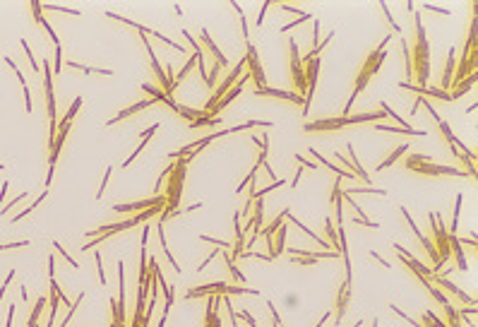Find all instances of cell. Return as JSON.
<instances>
[{
	"label": "cell",
	"instance_id": "1",
	"mask_svg": "<svg viewBox=\"0 0 478 327\" xmlns=\"http://www.w3.org/2000/svg\"><path fill=\"white\" fill-rule=\"evenodd\" d=\"M390 39H392V34H385V39H382L380 44H377L368 55H365V60L360 63L358 72H356V77H353V89H351V97H348L346 106H344V111H341V116H351V109H353L356 99L365 92V87L370 85V79L377 75V72H380V67L385 65V60H387V44H390Z\"/></svg>",
	"mask_w": 478,
	"mask_h": 327
},
{
	"label": "cell",
	"instance_id": "2",
	"mask_svg": "<svg viewBox=\"0 0 478 327\" xmlns=\"http://www.w3.org/2000/svg\"><path fill=\"white\" fill-rule=\"evenodd\" d=\"M413 29H416V39H413V48H409L411 79H416V87H428V79H430V41H428L423 17L416 10H413Z\"/></svg>",
	"mask_w": 478,
	"mask_h": 327
},
{
	"label": "cell",
	"instance_id": "3",
	"mask_svg": "<svg viewBox=\"0 0 478 327\" xmlns=\"http://www.w3.org/2000/svg\"><path fill=\"white\" fill-rule=\"evenodd\" d=\"M190 161H193L190 156L175 159L173 166H171V171H168V176H166V181H163V186H166V193H163L166 207H163L161 214L156 217L159 224H163L166 219H173L175 212L180 209V197H183V186H185V178H187V164Z\"/></svg>",
	"mask_w": 478,
	"mask_h": 327
},
{
	"label": "cell",
	"instance_id": "4",
	"mask_svg": "<svg viewBox=\"0 0 478 327\" xmlns=\"http://www.w3.org/2000/svg\"><path fill=\"white\" fill-rule=\"evenodd\" d=\"M387 118L382 111H363L356 116H334V118H317V120H305L303 130L305 132H334L341 130L346 125H360V123H377V120Z\"/></svg>",
	"mask_w": 478,
	"mask_h": 327
},
{
	"label": "cell",
	"instance_id": "5",
	"mask_svg": "<svg viewBox=\"0 0 478 327\" xmlns=\"http://www.w3.org/2000/svg\"><path fill=\"white\" fill-rule=\"evenodd\" d=\"M406 169L413 171V174H423V176H456V178H468V174L464 169L435 164L430 154H409V156H406Z\"/></svg>",
	"mask_w": 478,
	"mask_h": 327
},
{
	"label": "cell",
	"instance_id": "6",
	"mask_svg": "<svg viewBox=\"0 0 478 327\" xmlns=\"http://www.w3.org/2000/svg\"><path fill=\"white\" fill-rule=\"evenodd\" d=\"M238 294H250V296H260L257 289H248L243 284H228V282H209L202 286H193L185 291V298H202V296H238Z\"/></svg>",
	"mask_w": 478,
	"mask_h": 327
},
{
	"label": "cell",
	"instance_id": "7",
	"mask_svg": "<svg viewBox=\"0 0 478 327\" xmlns=\"http://www.w3.org/2000/svg\"><path fill=\"white\" fill-rule=\"evenodd\" d=\"M430 219V233H433V246H435V253H437V260H440V267L449 260V233H447V226L442 217L437 212H430L428 214Z\"/></svg>",
	"mask_w": 478,
	"mask_h": 327
},
{
	"label": "cell",
	"instance_id": "8",
	"mask_svg": "<svg viewBox=\"0 0 478 327\" xmlns=\"http://www.w3.org/2000/svg\"><path fill=\"white\" fill-rule=\"evenodd\" d=\"M243 72H245V60L240 58L238 63H236L233 67H231V72H228V75L224 77V79H221V82L217 85V89L212 92V97L207 99V104L202 106V111H212V109H214V106H217L219 101L224 99V94H226L228 89H231V87H233V85H236V82L240 79V75H243Z\"/></svg>",
	"mask_w": 478,
	"mask_h": 327
},
{
	"label": "cell",
	"instance_id": "9",
	"mask_svg": "<svg viewBox=\"0 0 478 327\" xmlns=\"http://www.w3.org/2000/svg\"><path fill=\"white\" fill-rule=\"evenodd\" d=\"M243 60H245V72L255 82V89H264L267 87V75H264V67H262L260 53H257V46L245 44V53H243Z\"/></svg>",
	"mask_w": 478,
	"mask_h": 327
},
{
	"label": "cell",
	"instance_id": "10",
	"mask_svg": "<svg viewBox=\"0 0 478 327\" xmlns=\"http://www.w3.org/2000/svg\"><path fill=\"white\" fill-rule=\"evenodd\" d=\"M106 17H109V20H116V22H120V24H128V27H132L135 32L144 34V36H154V39H159L161 44H166V46H173V51H178V53H183V55H185V48H183V46H180V44H175L173 39H168L166 34L156 32L154 27H144V24L135 22V20H130V17H123V15H116V12H106Z\"/></svg>",
	"mask_w": 478,
	"mask_h": 327
},
{
	"label": "cell",
	"instance_id": "11",
	"mask_svg": "<svg viewBox=\"0 0 478 327\" xmlns=\"http://www.w3.org/2000/svg\"><path fill=\"white\" fill-rule=\"evenodd\" d=\"M289 70H291V77H294L296 85V94L298 97H305V89H308V82H305V72H303V60H301V53H298V44L296 39H289Z\"/></svg>",
	"mask_w": 478,
	"mask_h": 327
},
{
	"label": "cell",
	"instance_id": "12",
	"mask_svg": "<svg viewBox=\"0 0 478 327\" xmlns=\"http://www.w3.org/2000/svg\"><path fill=\"white\" fill-rule=\"evenodd\" d=\"M351 294H353V289H351V284L341 282L337 289V298H334V308H332V315H334V322H341L344 320V315L348 313V305H351Z\"/></svg>",
	"mask_w": 478,
	"mask_h": 327
},
{
	"label": "cell",
	"instance_id": "13",
	"mask_svg": "<svg viewBox=\"0 0 478 327\" xmlns=\"http://www.w3.org/2000/svg\"><path fill=\"white\" fill-rule=\"evenodd\" d=\"M149 207H166V197L163 193L154 197H147V200H137V202H123V205H113L111 212H142V209Z\"/></svg>",
	"mask_w": 478,
	"mask_h": 327
},
{
	"label": "cell",
	"instance_id": "14",
	"mask_svg": "<svg viewBox=\"0 0 478 327\" xmlns=\"http://www.w3.org/2000/svg\"><path fill=\"white\" fill-rule=\"evenodd\" d=\"M248 79H250V77H248V72H243L238 82H236V85H233V87H231L226 94H224V99H221V101H219V104H217V106H214L212 111H207V113H212V116H219V113L226 109L228 104H233V101H236V99L243 94V87H245V82H248Z\"/></svg>",
	"mask_w": 478,
	"mask_h": 327
},
{
	"label": "cell",
	"instance_id": "15",
	"mask_svg": "<svg viewBox=\"0 0 478 327\" xmlns=\"http://www.w3.org/2000/svg\"><path fill=\"white\" fill-rule=\"evenodd\" d=\"M430 284H435V286H440V289H447L452 296H456V298H461L464 303H468V305H476V298L473 296H468L466 291H461L456 284H452L449 279H447V274H433L430 279H428Z\"/></svg>",
	"mask_w": 478,
	"mask_h": 327
},
{
	"label": "cell",
	"instance_id": "16",
	"mask_svg": "<svg viewBox=\"0 0 478 327\" xmlns=\"http://www.w3.org/2000/svg\"><path fill=\"white\" fill-rule=\"evenodd\" d=\"M200 41H202V46H205L207 51L212 53V63H217L219 67H226L228 65V58L224 55V51L214 44V39H212V34H209V29H207V27H202V32H200Z\"/></svg>",
	"mask_w": 478,
	"mask_h": 327
},
{
	"label": "cell",
	"instance_id": "17",
	"mask_svg": "<svg viewBox=\"0 0 478 327\" xmlns=\"http://www.w3.org/2000/svg\"><path fill=\"white\" fill-rule=\"evenodd\" d=\"M255 97H274V99H281V101H291L296 106L303 109V97H298L296 92H286V89H274V87H264V89H255L252 92Z\"/></svg>",
	"mask_w": 478,
	"mask_h": 327
},
{
	"label": "cell",
	"instance_id": "18",
	"mask_svg": "<svg viewBox=\"0 0 478 327\" xmlns=\"http://www.w3.org/2000/svg\"><path fill=\"white\" fill-rule=\"evenodd\" d=\"M159 128H161V123H154V125H149V128H147V130H144V132H140L142 142H140V144H137V147H135V152H132L130 156L125 159V161L120 164V169H128V166H130V164L135 161V159H137V156H140V154L144 152V149H147V144H149V140H152L154 135H156V130H159Z\"/></svg>",
	"mask_w": 478,
	"mask_h": 327
},
{
	"label": "cell",
	"instance_id": "19",
	"mask_svg": "<svg viewBox=\"0 0 478 327\" xmlns=\"http://www.w3.org/2000/svg\"><path fill=\"white\" fill-rule=\"evenodd\" d=\"M156 101L154 99H142V101H137V104H132V106H128V109H123V111H118L113 118H109L106 120V125H116V123H120V120H125V118H130V116H135V113H140V111H144V109H149V106H154Z\"/></svg>",
	"mask_w": 478,
	"mask_h": 327
},
{
	"label": "cell",
	"instance_id": "20",
	"mask_svg": "<svg viewBox=\"0 0 478 327\" xmlns=\"http://www.w3.org/2000/svg\"><path fill=\"white\" fill-rule=\"evenodd\" d=\"M454 67H456V46H449V51H447V58H445V70H442V82H440V87H437V89L447 92V89L452 87Z\"/></svg>",
	"mask_w": 478,
	"mask_h": 327
},
{
	"label": "cell",
	"instance_id": "21",
	"mask_svg": "<svg viewBox=\"0 0 478 327\" xmlns=\"http://www.w3.org/2000/svg\"><path fill=\"white\" fill-rule=\"evenodd\" d=\"M449 255H454L456 270H459V272H466L468 262H466V255H464V246L459 243V236H449Z\"/></svg>",
	"mask_w": 478,
	"mask_h": 327
},
{
	"label": "cell",
	"instance_id": "22",
	"mask_svg": "<svg viewBox=\"0 0 478 327\" xmlns=\"http://www.w3.org/2000/svg\"><path fill=\"white\" fill-rule=\"evenodd\" d=\"M406 152H409V142H404V144H397V147L392 149V154H387V156H385V159L377 164V171H385V169L394 166V164L399 161L402 156H406Z\"/></svg>",
	"mask_w": 478,
	"mask_h": 327
},
{
	"label": "cell",
	"instance_id": "23",
	"mask_svg": "<svg viewBox=\"0 0 478 327\" xmlns=\"http://www.w3.org/2000/svg\"><path fill=\"white\" fill-rule=\"evenodd\" d=\"M156 238H159V243H161V251H163V255H166V260L171 262V267H173L175 272H183V270H180V265H178V260L173 258L171 248H168V243H166V231H163V224H159V221H156Z\"/></svg>",
	"mask_w": 478,
	"mask_h": 327
},
{
	"label": "cell",
	"instance_id": "24",
	"mask_svg": "<svg viewBox=\"0 0 478 327\" xmlns=\"http://www.w3.org/2000/svg\"><path fill=\"white\" fill-rule=\"evenodd\" d=\"M286 236H289V226H286V224H281V226H279V231L272 236V243H274L272 258H274V260H276L279 255H283V253H286Z\"/></svg>",
	"mask_w": 478,
	"mask_h": 327
},
{
	"label": "cell",
	"instance_id": "25",
	"mask_svg": "<svg viewBox=\"0 0 478 327\" xmlns=\"http://www.w3.org/2000/svg\"><path fill=\"white\" fill-rule=\"evenodd\" d=\"M375 130L380 132H399V135H411V137H425L428 130H416V128H399V125H385V123H377Z\"/></svg>",
	"mask_w": 478,
	"mask_h": 327
},
{
	"label": "cell",
	"instance_id": "26",
	"mask_svg": "<svg viewBox=\"0 0 478 327\" xmlns=\"http://www.w3.org/2000/svg\"><path fill=\"white\" fill-rule=\"evenodd\" d=\"M221 258H224V262H226L228 274H231V277H233V279H236L238 284H243V286H245V284H248V277H245V274H243L238 267H236V260L231 258V253H228V251H221Z\"/></svg>",
	"mask_w": 478,
	"mask_h": 327
},
{
	"label": "cell",
	"instance_id": "27",
	"mask_svg": "<svg viewBox=\"0 0 478 327\" xmlns=\"http://www.w3.org/2000/svg\"><path fill=\"white\" fill-rule=\"evenodd\" d=\"M416 279L423 284V289H425V291H428L430 296H433V298H435V301H437L440 305H449V298H447V294L442 291V289H437V286H435V284H430L428 279H425V277H416Z\"/></svg>",
	"mask_w": 478,
	"mask_h": 327
},
{
	"label": "cell",
	"instance_id": "28",
	"mask_svg": "<svg viewBox=\"0 0 478 327\" xmlns=\"http://www.w3.org/2000/svg\"><path fill=\"white\" fill-rule=\"evenodd\" d=\"M67 65L79 70V72H84V75H104V77L113 75L111 67H91V65H84V63H77V60H67Z\"/></svg>",
	"mask_w": 478,
	"mask_h": 327
},
{
	"label": "cell",
	"instance_id": "29",
	"mask_svg": "<svg viewBox=\"0 0 478 327\" xmlns=\"http://www.w3.org/2000/svg\"><path fill=\"white\" fill-rule=\"evenodd\" d=\"M461 205H464V193H459L454 200V209H452V226L447 229V233L449 236H456V231H459V217H461Z\"/></svg>",
	"mask_w": 478,
	"mask_h": 327
},
{
	"label": "cell",
	"instance_id": "30",
	"mask_svg": "<svg viewBox=\"0 0 478 327\" xmlns=\"http://www.w3.org/2000/svg\"><path fill=\"white\" fill-rule=\"evenodd\" d=\"M308 152L313 154V156H315V159H317V161H320V164H322V166H327V169H332V171L337 174V178H356V176H353V174H346V171H341L339 166H334V164H329V161H327V159H325V154H320V152H317V149H315V147H310Z\"/></svg>",
	"mask_w": 478,
	"mask_h": 327
},
{
	"label": "cell",
	"instance_id": "31",
	"mask_svg": "<svg viewBox=\"0 0 478 327\" xmlns=\"http://www.w3.org/2000/svg\"><path fill=\"white\" fill-rule=\"evenodd\" d=\"M221 120H224L221 116H212V113L202 111V116H200L197 120H193V123H190V128H207V125H209V128H214V125H221Z\"/></svg>",
	"mask_w": 478,
	"mask_h": 327
},
{
	"label": "cell",
	"instance_id": "32",
	"mask_svg": "<svg viewBox=\"0 0 478 327\" xmlns=\"http://www.w3.org/2000/svg\"><path fill=\"white\" fill-rule=\"evenodd\" d=\"M193 67H197V58H187V60H185V65L180 67V72H178V75H175V79H173V92L183 85L185 79H187V75L193 72Z\"/></svg>",
	"mask_w": 478,
	"mask_h": 327
},
{
	"label": "cell",
	"instance_id": "33",
	"mask_svg": "<svg viewBox=\"0 0 478 327\" xmlns=\"http://www.w3.org/2000/svg\"><path fill=\"white\" fill-rule=\"evenodd\" d=\"M231 8L238 12V17H240V32H243V41H245V44H250V27H248V17H245V10L240 8L236 0H231Z\"/></svg>",
	"mask_w": 478,
	"mask_h": 327
},
{
	"label": "cell",
	"instance_id": "34",
	"mask_svg": "<svg viewBox=\"0 0 478 327\" xmlns=\"http://www.w3.org/2000/svg\"><path fill=\"white\" fill-rule=\"evenodd\" d=\"M325 231H327V243H329V248L332 251L339 253V238H337V226H334V221L329 217H325Z\"/></svg>",
	"mask_w": 478,
	"mask_h": 327
},
{
	"label": "cell",
	"instance_id": "35",
	"mask_svg": "<svg viewBox=\"0 0 478 327\" xmlns=\"http://www.w3.org/2000/svg\"><path fill=\"white\" fill-rule=\"evenodd\" d=\"M283 221H286V217H283V212H281V214H279V217H276V219H272V221H269L267 226H262L260 236H264V238H272L274 233L279 231V226H281Z\"/></svg>",
	"mask_w": 478,
	"mask_h": 327
},
{
	"label": "cell",
	"instance_id": "36",
	"mask_svg": "<svg viewBox=\"0 0 478 327\" xmlns=\"http://www.w3.org/2000/svg\"><path fill=\"white\" fill-rule=\"evenodd\" d=\"M46 197H48V190H44V193H41V195L36 197V200H34V202H32V205H29V207H27V209H24V212H20V214H15V217H12V224H17V221H20V219H24V217H29V214H32L34 209H36V207H39V205H41V202H44Z\"/></svg>",
	"mask_w": 478,
	"mask_h": 327
},
{
	"label": "cell",
	"instance_id": "37",
	"mask_svg": "<svg viewBox=\"0 0 478 327\" xmlns=\"http://www.w3.org/2000/svg\"><path fill=\"white\" fill-rule=\"evenodd\" d=\"M15 75H17V79H20V85H22V89H24V104H27V113H32V111H34V101H32V92H29V85H27V77L22 75V70H17Z\"/></svg>",
	"mask_w": 478,
	"mask_h": 327
},
{
	"label": "cell",
	"instance_id": "38",
	"mask_svg": "<svg viewBox=\"0 0 478 327\" xmlns=\"http://www.w3.org/2000/svg\"><path fill=\"white\" fill-rule=\"evenodd\" d=\"M308 20H315V17H313V12H305V15H301V17H296L294 22H289V24H283V27H279V34H289L291 29H296V27L305 24Z\"/></svg>",
	"mask_w": 478,
	"mask_h": 327
},
{
	"label": "cell",
	"instance_id": "39",
	"mask_svg": "<svg viewBox=\"0 0 478 327\" xmlns=\"http://www.w3.org/2000/svg\"><path fill=\"white\" fill-rule=\"evenodd\" d=\"M380 10H382V15H385V20L390 22V29H392V34H397V36H402L404 34V29L397 24V20H392V12H390V8L385 5V3H380Z\"/></svg>",
	"mask_w": 478,
	"mask_h": 327
},
{
	"label": "cell",
	"instance_id": "40",
	"mask_svg": "<svg viewBox=\"0 0 478 327\" xmlns=\"http://www.w3.org/2000/svg\"><path fill=\"white\" fill-rule=\"evenodd\" d=\"M84 296H87V291H79L77 301H75V303H70V308H67V315H65V320L60 322V327H67V325H70V320H72V315H75V310L79 308V303L84 301Z\"/></svg>",
	"mask_w": 478,
	"mask_h": 327
},
{
	"label": "cell",
	"instance_id": "41",
	"mask_svg": "<svg viewBox=\"0 0 478 327\" xmlns=\"http://www.w3.org/2000/svg\"><path fill=\"white\" fill-rule=\"evenodd\" d=\"M94 262H97V274H99V282H101V286H106L109 284V279H106V270H104V258H101V253H94Z\"/></svg>",
	"mask_w": 478,
	"mask_h": 327
},
{
	"label": "cell",
	"instance_id": "42",
	"mask_svg": "<svg viewBox=\"0 0 478 327\" xmlns=\"http://www.w3.org/2000/svg\"><path fill=\"white\" fill-rule=\"evenodd\" d=\"M20 46L24 48V55H27V60H29V65H32L34 72H39V63H36V58H34L32 48H29V44H27V39H20Z\"/></svg>",
	"mask_w": 478,
	"mask_h": 327
},
{
	"label": "cell",
	"instance_id": "43",
	"mask_svg": "<svg viewBox=\"0 0 478 327\" xmlns=\"http://www.w3.org/2000/svg\"><path fill=\"white\" fill-rule=\"evenodd\" d=\"M390 310H392V313H397L399 317H404V320H406V322H409L411 327H423L421 322H418V320H413V317L409 315V313H404V310L399 308V305H394V303H392V305H390Z\"/></svg>",
	"mask_w": 478,
	"mask_h": 327
},
{
	"label": "cell",
	"instance_id": "44",
	"mask_svg": "<svg viewBox=\"0 0 478 327\" xmlns=\"http://www.w3.org/2000/svg\"><path fill=\"white\" fill-rule=\"evenodd\" d=\"M200 240H205V243H212L214 248H224V251H231V240H219V238H212V236H200Z\"/></svg>",
	"mask_w": 478,
	"mask_h": 327
},
{
	"label": "cell",
	"instance_id": "45",
	"mask_svg": "<svg viewBox=\"0 0 478 327\" xmlns=\"http://www.w3.org/2000/svg\"><path fill=\"white\" fill-rule=\"evenodd\" d=\"M111 174H113V166H106V174H104V181H101V186H99L97 200H101V197H104V193H106V188H109V181H111Z\"/></svg>",
	"mask_w": 478,
	"mask_h": 327
},
{
	"label": "cell",
	"instance_id": "46",
	"mask_svg": "<svg viewBox=\"0 0 478 327\" xmlns=\"http://www.w3.org/2000/svg\"><path fill=\"white\" fill-rule=\"evenodd\" d=\"M236 315H238V322L243 320V322H245L248 327H257V320H255V315H252L250 310H238Z\"/></svg>",
	"mask_w": 478,
	"mask_h": 327
},
{
	"label": "cell",
	"instance_id": "47",
	"mask_svg": "<svg viewBox=\"0 0 478 327\" xmlns=\"http://www.w3.org/2000/svg\"><path fill=\"white\" fill-rule=\"evenodd\" d=\"M53 251H55V253H60V255H63V258L67 260V265H70V267H75V270H77V260H72V258H70V253H67L65 248H63V246L58 243V240H53Z\"/></svg>",
	"mask_w": 478,
	"mask_h": 327
},
{
	"label": "cell",
	"instance_id": "48",
	"mask_svg": "<svg viewBox=\"0 0 478 327\" xmlns=\"http://www.w3.org/2000/svg\"><path fill=\"white\" fill-rule=\"evenodd\" d=\"M320 20H313V48L310 51H317L320 48Z\"/></svg>",
	"mask_w": 478,
	"mask_h": 327
},
{
	"label": "cell",
	"instance_id": "49",
	"mask_svg": "<svg viewBox=\"0 0 478 327\" xmlns=\"http://www.w3.org/2000/svg\"><path fill=\"white\" fill-rule=\"evenodd\" d=\"M353 221L360 224V226H368V229H380V224L372 221V219H368V217H353Z\"/></svg>",
	"mask_w": 478,
	"mask_h": 327
},
{
	"label": "cell",
	"instance_id": "50",
	"mask_svg": "<svg viewBox=\"0 0 478 327\" xmlns=\"http://www.w3.org/2000/svg\"><path fill=\"white\" fill-rule=\"evenodd\" d=\"M29 240H12V243H0V251H12V248H24Z\"/></svg>",
	"mask_w": 478,
	"mask_h": 327
},
{
	"label": "cell",
	"instance_id": "51",
	"mask_svg": "<svg viewBox=\"0 0 478 327\" xmlns=\"http://www.w3.org/2000/svg\"><path fill=\"white\" fill-rule=\"evenodd\" d=\"M27 197H29V193H20V197H15V200H12V202L8 205V207H5V209H0V217H3V214H8V212H10V209L15 207V205H20V200H27Z\"/></svg>",
	"mask_w": 478,
	"mask_h": 327
},
{
	"label": "cell",
	"instance_id": "52",
	"mask_svg": "<svg viewBox=\"0 0 478 327\" xmlns=\"http://www.w3.org/2000/svg\"><path fill=\"white\" fill-rule=\"evenodd\" d=\"M269 8H272V3H264V5L260 8V15H257V20H255V24H257V27H262V24H264V17H267V10H269Z\"/></svg>",
	"mask_w": 478,
	"mask_h": 327
},
{
	"label": "cell",
	"instance_id": "53",
	"mask_svg": "<svg viewBox=\"0 0 478 327\" xmlns=\"http://www.w3.org/2000/svg\"><path fill=\"white\" fill-rule=\"evenodd\" d=\"M296 161H298V166H303V169H310V171H315V169H317V164L308 161V159H305V156H301V154H296Z\"/></svg>",
	"mask_w": 478,
	"mask_h": 327
},
{
	"label": "cell",
	"instance_id": "54",
	"mask_svg": "<svg viewBox=\"0 0 478 327\" xmlns=\"http://www.w3.org/2000/svg\"><path fill=\"white\" fill-rule=\"evenodd\" d=\"M12 279H15V270H10V272H8L5 282H3V286H0V301H3V296H5V291H8V286H10Z\"/></svg>",
	"mask_w": 478,
	"mask_h": 327
},
{
	"label": "cell",
	"instance_id": "55",
	"mask_svg": "<svg viewBox=\"0 0 478 327\" xmlns=\"http://www.w3.org/2000/svg\"><path fill=\"white\" fill-rule=\"evenodd\" d=\"M303 174H305V169H303V166H298V169H296V174H294V178H291V183H289V186H291V188H296V186H298V183H301V178H303Z\"/></svg>",
	"mask_w": 478,
	"mask_h": 327
},
{
	"label": "cell",
	"instance_id": "56",
	"mask_svg": "<svg viewBox=\"0 0 478 327\" xmlns=\"http://www.w3.org/2000/svg\"><path fill=\"white\" fill-rule=\"evenodd\" d=\"M279 10H283V12H291V15H296V17H301V15H305L303 10H298V8H291V5H279Z\"/></svg>",
	"mask_w": 478,
	"mask_h": 327
},
{
	"label": "cell",
	"instance_id": "57",
	"mask_svg": "<svg viewBox=\"0 0 478 327\" xmlns=\"http://www.w3.org/2000/svg\"><path fill=\"white\" fill-rule=\"evenodd\" d=\"M423 10L437 12V15H449V10H447V8H435V5H423Z\"/></svg>",
	"mask_w": 478,
	"mask_h": 327
},
{
	"label": "cell",
	"instance_id": "58",
	"mask_svg": "<svg viewBox=\"0 0 478 327\" xmlns=\"http://www.w3.org/2000/svg\"><path fill=\"white\" fill-rule=\"evenodd\" d=\"M8 188H10V181H5V183H3V188H0V205H3V200H5V193H8Z\"/></svg>",
	"mask_w": 478,
	"mask_h": 327
},
{
	"label": "cell",
	"instance_id": "59",
	"mask_svg": "<svg viewBox=\"0 0 478 327\" xmlns=\"http://www.w3.org/2000/svg\"><path fill=\"white\" fill-rule=\"evenodd\" d=\"M298 303V296H286V305H296Z\"/></svg>",
	"mask_w": 478,
	"mask_h": 327
},
{
	"label": "cell",
	"instance_id": "60",
	"mask_svg": "<svg viewBox=\"0 0 478 327\" xmlns=\"http://www.w3.org/2000/svg\"><path fill=\"white\" fill-rule=\"evenodd\" d=\"M20 296H22V301H27V298H29V294H27V286H20Z\"/></svg>",
	"mask_w": 478,
	"mask_h": 327
},
{
	"label": "cell",
	"instance_id": "61",
	"mask_svg": "<svg viewBox=\"0 0 478 327\" xmlns=\"http://www.w3.org/2000/svg\"><path fill=\"white\" fill-rule=\"evenodd\" d=\"M353 327H363V320H358V322H356V325H353Z\"/></svg>",
	"mask_w": 478,
	"mask_h": 327
},
{
	"label": "cell",
	"instance_id": "62",
	"mask_svg": "<svg viewBox=\"0 0 478 327\" xmlns=\"http://www.w3.org/2000/svg\"><path fill=\"white\" fill-rule=\"evenodd\" d=\"M377 325H380V322H377V317H375V320H372V327H377Z\"/></svg>",
	"mask_w": 478,
	"mask_h": 327
},
{
	"label": "cell",
	"instance_id": "63",
	"mask_svg": "<svg viewBox=\"0 0 478 327\" xmlns=\"http://www.w3.org/2000/svg\"><path fill=\"white\" fill-rule=\"evenodd\" d=\"M281 327H283V325H281Z\"/></svg>",
	"mask_w": 478,
	"mask_h": 327
}]
</instances>
